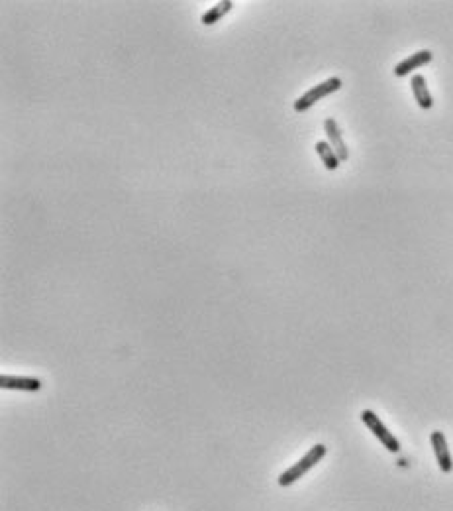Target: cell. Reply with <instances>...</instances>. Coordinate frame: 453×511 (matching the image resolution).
<instances>
[{
    "instance_id": "cell-1",
    "label": "cell",
    "mask_w": 453,
    "mask_h": 511,
    "mask_svg": "<svg viewBox=\"0 0 453 511\" xmlns=\"http://www.w3.org/2000/svg\"><path fill=\"white\" fill-rule=\"evenodd\" d=\"M326 452H328V448L324 445H314L304 457L296 462V464H292L289 470H285L283 474L279 476V486L283 488H287V486H291L294 484L296 480H301L310 468H314L324 457H326Z\"/></svg>"
},
{
    "instance_id": "cell-2",
    "label": "cell",
    "mask_w": 453,
    "mask_h": 511,
    "mask_svg": "<svg viewBox=\"0 0 453 511\" xmlns=\"http://www.w3.org/2000/svg\"><path fill=\"white\" fill-rule=\"evenodd\" d=\"M342 85H344V83H342L340 77H330V79H326L324 83L316 85V87H312L310 91H306L302 97L296 98L294 105H292V109L296 110V112H306L308 109H312L316 102H320L324 97H328V95H332L335 91H340Z\"/></svg>"
},
{
    "instance_id": "cell-3",
    "label": "cell",
    "mask_w": 453,
    "mask_h": 511,
    "mask_svg": "<svg viewBox=\"0 0 453 511\" xmlns=\"http://www.w3.org/2000/svg\"><path fill=\"white\" fill-rule=\"evenodd\" d=\"M361 421H363L367 429H369V431H371V433H373V435L377 436L379 441L383 443V446L387 448L388 452H399L400 450L399 438L392 435L387 427L383 425V421L379 419L377 413H373L371 409H365V411L361 413Z\"/></svg>"
},
{
    "instance_id": "cell-4",
    "label": "cell",
    "mask_w": 453,
    "mask_h": 511,
    "mask_svg": "<svg viewBox=\"0 0 453 511\" xmlns=\"http://www.w3.org/2000/svg\"><path fill=\"white\" fill-rule=\"evenodd\" d=\"M430 441L431 448H434V455H436V460H438V464L442 468V472H452L453 460L452 455H450V448H447L445 435H443L442 431H434L430 436Z\"/></svg>"
},
{
    "instance_id": "cell-5",
    "label": "cell",
    "mask_w": 453,
    "mask_h": 511,
    "mask_svg": "<svg viewBox=\"0 0 453 511\" xmlns=\"http://www.w3.org/2000/svg\"><path fill=\"white\" fill-rule=\"evenodd\" d=\"M324 130H326V136H328V144L334 148V152L337 153L340 162H345L349 158V152H347V146H345L344 138H342V132H340V126L334 119H326L324 120Z\"/></svg>"
},
{
    "instance_id": "cell-6",
    "label": "cell",
    "mask_w": 453,
    "mask_h": 511,
    "mask_svg": "<svg viewBox=\"0 0 453 511\" xmlns=\"http://www.w3.org/2000/svg\"><path fill=\"white\" fill-rule=\"evenodd\" d=\"M431 52L430 49H422V52H416V54H412L410 57H406L404 61H400L399 66L395 67V75L397 77H406L408 73L412 71H416L418 67H424L428 66L431 61Z\"/></svg>"
},
{
    "instance_id": "cell-7",
    "label": "cell",
    "mask_w": 453,
    "mask_h": 511,
    "mask_svg": "<svg viewBox=\"0 0 453 511\" xmlns=\"http://www.w3.org/2000/svg\"><path fill=\"white\" fill-rule=\"evenodd\" d=\"M0 388L2 390H22V392H40L42 381L38 378H20V376H0Z\"/></svg>"
},
{
    "instance_id": "cell-8",
    "label": "cell",
    "mask_w": 453,
    "mask_h": 511,
    "mask_svg": "<svg viewBox=\"0 0 453 511\" xmlns=\"http://www.w3.org/2000/svg\"><path fill=\"white\" fill-rule=\"evenodd\" d=\"M410 87H412V93H414V98L418 102V107L424 110H430L434 107V98L430 95V89H428V83H426V77L424 75H414L412 81H410Z\"/></svg>"
},
{
    "instance_id": "cell-9",
    "label": "cell",
    "mask_w": 453,
    "mask_h": 511,
    "mask_svg": "<svg viewBox=\"0 0 453 511\" xmlns=\"http://www.w3.org/2000/svg\"><path fill=\"white\" fill-rule=\"evenodd\" d=\"M316 152L320 155V160L322 163L326 165V169H330V171H334L340 167V158H337V153L334 152V148L328 144V142H316Z\"/></svg>"
},
{
    "instance_id": "cell-10",
    "label": "cell",
    "mask_w": 453,
    "mask_h": 511,
    "mask_svg": "<svg viewBox=\"0 0 453 511\" xmlns=\"http://www.w3.org/2000/svg\"><path fill=\"white\" fill-rule=\"evenodd\" d=\"M232 6H234L232 0H222V2H218V4H214L212 8H208V10L202 14V24H205V26H212V24H216L218 20H222V16H226L228 12L232 10Z\"/></svg>"
}]
</instances>
